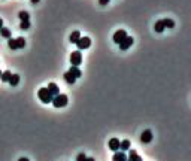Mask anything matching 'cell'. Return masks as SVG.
Listing matches in <instances>:
<instances>
[{
    "label": "cell",
    "instance_id": "cell-1",
    "mask_svg": "<svg viewBox=\"0 0 191 161\" xmlns=\"http://www.w3.org/2000/svg\"><path fill=\"white\" fill-rule=\"evenodd\" d=\"M67 102H69V99H67L66 94H58V95H55L54 99H52V104L55 106V108H64L67 104Z\"/></svg>",
    "mask_w": 191,
    "mask_h": 161
},
{
    "label": "cell",
    "instance_id": "cell-2",
    "mask_svg": "<svg viewBox=\"0 0 191 161\" xmlns=\"http://www.w3.org/2000/svg\"><path fill=\"white\" fill-rule=\"evenodd\" d=\"M37 95H39V99H41V102L43 103H51L52 102V94L48 91V88H41L39 91H37Z\"/></svg>",
    "mask_w": 191,
    "mask_h": 161
},
{
    "label": "cell",
    "instance_id": "cell-3",
    "mask_svg": "<svg viewBox=\"0 0 191 161\" xmlns=\"http://www.w3.org/2000/svg\"><path fill=\"white\" fill-rule=\"evenodd\" d=\"M90 45H91V39L90 37H87V36H81L79 37V40L76 42V46H78V51H81V49H87V48H90Z\"/></svg>",
    "mask_w": 191,
    "mask_h": 161
},
{
    "label": "cell",
    "instance_id": "cell-4",
    "mask_svg": "<svg viewBox=\"0 0 191 161\" xmlns=\"http://www.w3.org/2000/svg\"><path fill=\"white\" fill-rule=\"evenodd\" d=\"M70 63H72V66H79L82 63V54H81V51H73L70 54Z\"/></svg>",
    "mask_w": 191,
    "mask_h": 161
},
{
    "label": "cell",
    "instance_id": "cell-5",
    "mask_svg": "<svg viewBox=\"0 0 191 161\" xmlns=\"http://www.w3.org/2000/svg\"><path fill=\"white\" fill-rule=\"evenodd\" d=\"M127 36H128V34H127V32H125V30H118V32H115V33H114V37H112V39H114V42H115V43H118V45H119V43L123 42Z\"/></svg>",
    "mask_w": 191,
    "mask_h": 161
},
{
    "label": "cell",
    "instance_id": "cell-6",
    "mask_svg": "<svg viewBox=\"0 0 191 161\" xmlns=\"http://www.w3.org/2000/svg\"><path fill=\"white\" fill-rule=\"evenodd\" d=\"M133 42H134L133 37H132V36H127L124 40L119 43V49H121V51H127V49H128V48L133 45Z\"/></svg>",
    "mask_w": 191,
    "mask_h": 161
},
{
    "label": "cell",
    "instance_id": "cell-7",
    "mask_svg": "<svg viewBox=\"0 0 191 161\" xmlns=\"http://www.w3.org/2000/svg\"><path fill=\"white\" fill-rule=\"evenodd\" d=\"M119 139H116V137H112L111 140H109V143H108V146H109V149L111 151H119Z\"/></svg>",
    "mask_w": 191,
    "mask_h": 161
},
{
    "label": "cell",
    "instance_id": "cell-8",
    "mask_svg": "<svg viewBox=\"0 0 191 161\" xmlns=\"http://www.w3.org/2000/svg\"><path fill=\"white\" fill-rule=\"evenodd\" d=\"M151 140H152V131L151 130H145L141 136V142L142 143H150Z\"/></svg>",
    "mask_w": 191,
    "mask_h": 161
},
{
    "label": "cell",
    "instance_id": "cell-9",
    "mask_svg": "<svg viewBox=\"0 0 191 161\" xmlns=\"http://www.w3.org/2000/svg\"><path fill=\"white\" fill-rule=\"evenodd\" d=\"M48 91H50L51 94H52V97H55V95H58L60 94V88L57 87V84H54V82H51V84H48Z\"/></svg>",
    "mask_w": 191,
    "mask_h": 161
},
{
    "label": "cell",
    "instance_id": "cell-10",
    "mask_svg": "<svg viewBox=\"0 0 191 161\" xmlns=\"http://www.w3.org/2000/svg\"><path fill=\"white\" fill-rule=\"evenodd\" d=\"M127 161H143V160H142V157L136 152L134 149H132V151H130V155H128V158H127Z\"/></svg>",
    "mask_w": 191,
    "mask_h": 161
},
{
    "label": "cell",
    "instance_id": "cell-11",
    "mask_svg": "<svg viewBox=\"0 0 191 161\" xmlns=\"http://www.w3.org/2000/svg\"><path fill=\"white\" fill-rule=\"evenodd\" d=\"M112 161H127V155L125 152H115L114 154V157H112Z\"/></svg>",
    "mask_w": 191,
    "mask_h": 161
},
{
    "label": "cell",
    "instance_id": "cell-12",
    "mask_svg": "<svg viewBox=\"0 0 191 161\" xmlns=\"http://www.w3.org/2000/svg\"><path fill=\"white\" fill-rule=\"evenodd\" d=\"M63 78H64V81H66L67 84H70V85H73L76 82V78L70 73V72H66L64 75H63Z\"/></svg>",
    "mask_w": 191,
    "mask_h": 161
},
{
    "label": "cell",
    "instance_id": "cell-13",
    "mask_svg": "<svg viewBox=\"0 0 191 161\" xmlns=\"http://www.w3.org/2000/svg\"><path fill=\"white\" fill-rule=\"evenodd\" d=\"M69 72H70V73H72V75H73V76H75L76 79H78V78H81V76H82V72H81V69L78 67V66H72Z\"/></svg>",
    "mask_w": 191,
    "mask_h": 161
},
{
    "label": "cell",
    "instance_id": "cell-14",
    "mask_svg": "<svg viewBox=\"0 0 191 161\" xmlns=\"http://www.w3.org/2000/svg\"><path fill=\"white\" fill-rule=\"evenodd\" d=\"M130 149V140H121L119 142V151H128Z\"/></svg>",
    "mask_w": 191,
    "mask_h": 161
},
{
    "label": "cell",
    "instance_id": "cell-15",
    "mask_svg": "<svg viewBox=\"0 0 191 161\" xmlns=\"http://www.w3.org/2000/svg\"><path fill=\"white\" fill-rule=\"evenodd\" d=\"M18 17H20L21 21H28V19H30V14H28L27 11H20V12H18Z\"/></svg>",
    "mask_w": 191,
    "mask_h": 161
},
{
    "label": "cell",
    "instance_id": "cell-16",
    "mask_svg": "<svg viewBox=\"0 0 191 161\" xmlns=\"http://www.w3.org/2000/svg\"><path fill=\"white\" fill-rule=\"evenodd\" d=\"M79 37H81V33H79V32H73V33L70 34L69 40H70V43H76L79 40Z\"/></svg>",
    "mask_w": 191,
    "mask_h": 161
},
{
    "label": "cell",
    "instance_id": "cell-17",
    "mask_svg": "<svg viewBox=\"0 0 191 161\" xmlns=\"http://www.w3.org/2000/svg\"><path fill=\"white\" fill-rule=\"evenodd\" d=\"M154 28H155V32H157V33H163V32H164V24H163V19L157 21Z\"/></svg>",
    "mask_w": 191,
    "mask_h": 161
},
{
    "label": "cell",
    "instance_id": "cell-18",
    "mask_svg": "<svg viewBox=\"0 0 191 161\" xmlns=\"http://www.w3.org/2000/svg\"><path fill=\"white\" fill-rule=\"evenodd\" d=\"M11 76H12V72H11V70H6V72H3V73L0 75V78H2L3 82H9Z\"/></svg>",
    "mask_w": 191,
    "mask_h": 161
},
{
    "label": "cell",
    "instance_id": "cell-19",
    "mask_svg": "<svg viewBox=\"0 0 191 161\" xmlns=\"http://www.w3.org/2000/svg\"><path fill=\"white\" fill-rule=\"evenodd\" d=\"M163 24H164V28H173L175 21L170 19V18H166V19H163Z\"/></svg>",
    "mask_w": 191,
    "mask_h": 161
},
{
    "label": "cell",
    "instance_id": "cell-20",
    "mask_svg": "<svg viewBox=\"0 0 191 161\" xmlns=\"http://www.w3.org/2000/svg\"><path fill=\"white\" fill-rule=\"evenodd\" d=\"M15 43H17L18 49H23L25 46V39L24 37H17V39H15Z\"/></svg>",
    "mask_w": 191,
    "mask_h": 161
},
{
    "label": "cell",
    "instance_id": "cell-21",
    "mask_svg": "<svg viewBox=\"0 0 191 161\" xmlns=\"http://www.w3.org/2000/svg\"><path fill=\"white\" fill-rule=\"evenodd\" d=\"M18 82H20V75H12L11 79H9V84L12 85V87H17Z\"/></svg>",
    "mask_w": 191,
    "mask_h": 161
},
{
    "label": "cell",
    "instance_id": "cell-22",
    "mask_svg": "<svg viewBox=\"0 0 191 161\" xmlns=\"http://www.w3.org/2000/svg\"><path fill=\"white\" fill-rule=\"evenodd\" d=\"M0 34H2L3 37L9 39V37H11V30H9V28H6V27H2V28H0Z\"/></svg>",
    "mask_w": 191,
    "mask_h": 161
},
{
    "label": "cell",
    "instance_id": "cell-23",
    "mask_svg": "<svg viewBox=\"0 0 191 161\" xmlns=\"http://www.w3.org/2000/svg\"><path fill=\"white\" fill-rule=\"evenodd\" d=\"M8 46L12 49V51H15V49H18L17 48V43H15V39H12V37H9L8 39Z\"/></svg>",
    "mask_w": 191,
    "mask_h": 161
},
{
    "label": "cell",
    "instance_id": "cell-24",
    "mask_svg": "<svg viewBox=\"0 0 191 161\" xmlns=\"http://www.w3.org/2000/svg\"><path fill=\"white\" fill-rule=\"evenodd\" d=\"M28 27H30V21H21V24H20L21 30H27Z\"/></svg>",
    "mask_w": 191,
    "mask_h": 161
},
{
    "label": "cell",
    "instance_id": "cell-25",
    "mask_svg": "<svg viewBox=\"0 0 191 161\" xmlns=\"http://www.w3.org/2000/svg\"><path fill=\"white\" fill-rule=\"evenodd\" d=\"M85 158H87V155L84 152H81V154H78V157H76V161H85Z\"/></svg>",
    "mask_w": 191,
    "mask_h": 161
},
{
    "label": "cell",
    "instance_id": "cell-26",
    "mask_svg": "<svg viewBox=\"0 0 191 161\" xmlns=\"http://www.w3.org/2000/svg\"><path fill=\"white\" fill-rule=\"evenodd\" d=\"M99 3L102 5V6H105V5H108L109 3V0H99Z\"/></svg>",
    "mask_w": 191,
    "mask_h": 161
},
{
    "label": "cell",
    "instance_id": "cell-27",
    "mask_svg": "<svg viewBox=\"0 0 191 161\" xmlns=\"http://www.w3.org/2000/svg\"><path fill=\"white\" fill-rule=\"evenodd\" d=\"M85 161H96V160H94L93 157H87V158H85Z\"/></svg>",
    "mask_w": 191,
    "mask_h": 161
},
{
    "label": "cell",
    "instance_id": "cell-28",
    "mask_svg": "<svg viewBox=\"0 0 191 161\" xmlns=\"http://www.w3.org/2000/svg\"><path fill=\"white\" fill-rule=\"evenodd\" d=\"M18 161H30V160H28V158H25V157H23V158H20Z\"/></svg>",
    "mask_w": 191,
    "mask_h": 161
},
{
    "label": "cell",
    "instance_id": "cell-29",
    "mask_svg": "<svg viewBox=\"0 0 191 161\" xmlns=\"http://www.w3.org/2000/svg\"><path fill=\"white\" fill-rule=\"evenodd\" d=\"M30 2H32L33 5H36V3H39V0H30Z\"/></svg>",
    "mask_w": 191,
    "mask_h": 161
},
{
    "label": "cell",
    "instance_id": "cell-30",
    "mask_svg": "<svg viewBox=\"0 0 191 161\" xmlns=\"http://www.w3.org/2000/svg\"><path fill=\"white\" fill-rule=\"evenodd\" d=\"M2 27H3V21L0 19V28H2Z\"/></svg>",
    "mask_w": 191,
    "mask_h": 161
},
{
    "label": "cell",
    "instance_id": "cell-31",
    "mask_svg": "<svg viewBox=\"0 0 191 161\" xmlns=\"http://www.w3.org/2000/svg\"><path fill=\"white\" fill-rule=\"evenodd\" d=\"M0 75H2V72H0Z\"/></svg>",
    "mask_w": 191,
    "mask_h": 161
}]
</instances>
